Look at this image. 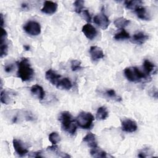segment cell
Listing matches in <instances>:
<instances>
[{
    "label": "cell",
    "instance_id": "obj_2",
    "mask_svg": "<svg viewBox=\"0 0 158 158\" xmlns=\"http://www.w3.org/2000/svg\"><path fill=\"white\" fill-rule=\"evenodd\" d=\"M59 120H60L64 130L70 135H74L77 130L76 122L73 119L71 114L68 111L60 113Z\"/></svg>",
    "mask_w": 158,
    "mask_h": 158
},
{
    "label": "cell",
    "instance_id": "obj_14",
    "mask_svg": "<svg viewBox=\"0 0 158 158\" xmlns=\"http://www.w3.org/2000/svg\"><path fill=\"white\" fill-rule=\"evenodd\" d=\"M149 39V36L143 31H139L135 33L131 41L132 43L137 44H143Z\"/></svg>",
    "mask_w": 158,
    "mask_h": 158
},
{
    "label": "cell",
    "instance_id": "obj_8",
    "mask_svg": "<svg viewBox=\"0 0 158 158\" xmlns=\"http://www.w3.org/2000/svg\"><path fill=\"white\" fill-rule=\"evenodd\" d=\"M138 128L137 123L135 121L127 118L122 121V129L123 131L127 133H133Z\"/></svg>",
    "mask_w": 158,
    "mask_h": 158
},
{
    "label": "cell",
    "instance_id": "obj_32",
    "mask_svg": "<svg viewBox=\"0 0 158 158\" xmlns=\"http://www.w3.org/2000/svg\"><path fill=\"white\" fill-rule=\"evenodd\" d=\"M82 15L83 17L84 18V19L88 22H90L91 20V15L89 12V11L88 10H83L82 11Z\"/></svg>",
    "mask_w": 158,
    "mask_h": 158
},
{
    "label": "cell",
    "instance_id": "obj_10",
    "mask_svg": "<svg viewBox=\"0 0 158 158\" xmlns=\"http://www.w3.org/2000/svg\"><path fill=\"white\" fill-rule=\"evenodd\" d=\"M57 9V4L51 1H46L44 4L43 6L41 8V10L42 12L46 14H54Z\"/></svg>",
    "mask_w": 158,
    "mask_h": 158
},
{
    "label": "cell",
    "instance_id": "obj_21",
    "mask_svg": "<svg viewBox=\"0 0 158 158\" xmlns=\"http://www.w3.org/2000/svg\"><path fill=\"white\" fill-rule=\"evenodd\" d=\"M130 21L127 19H125V17H121L119 18L116 19L114 22V25L117 28H120V29H123L125 27H127L129 23H130Z\"/></svg>",
    "mask_w": 158,
    "mask_h": 158
},
{
    "label": "cell",
    "instance_id": "obj_38",
    "mask_svg": "<svg viewBox=\"0 0 158 158\" xmlns=\"http://www.w3.org/2000/svg\"><path fill=\"white\" fill-rule=\"evenodd\" d=\"M23 48H24V49H25L26 51H28V50L30 49V48L28 45H25V46H23Z\"/></svg>",
    "mask_w": 158,
    "mask_h": 158
},
{
    "label": "cell",
    "instance_id": "obj_4",
    "mask_svg": "<svg viewBox=\"0 0 158 158\" xmlns=\"http://www.w3.org/2000/svg\"><path fill=\"white\" fill-rule=\"evenodd\" d=\"M94 120V116L91 113L81 112L77 117L75 122L80 127L83 129H89L93 125Z\"/></svg>",
    "mask_w": 158,
    "mask_h": 158
},
{
    "label": "cell",
    "instance_id": "obj_37",
    "mask_svg": "<svg viewBox=\"0 0 158 158\" xmlns=\"http://www.w3.org/2000/svg\"><path fill=\"white\" fill-rule=\"evenodd\" d=\"M21 7H22L23 9H28V5H27V4H25V3L22 4Z\"/></svg>",
    "mask_w": 158,
    "mask_h": 158
},
{
    "label": "cell",
    "instance_id": "obj_7",
    "mask_svg": "<svg viewBox=\"0 0 158 158\" xmlns=\"http://www.w3.org/2000/svg\"><path fill=\"white\" fill-rule=\"evenodd\" d=\"M1 30H2V33L1 36V42H0V56L1 57H3L7 54V52H8V44L6 42L7 33L4 29V28H1Z\"/></svg>",
    "mask_w": 158,
    "mask_h": 158
},
{
    "label": "cell",
    "instance_id": "obj_19",
    "mask_svg": "<svg viewBox=\"0 0 158 158\" xmlns=\"http://www.w3.org/2000/svg\"><path fill=\"white\" fill-rule=\"evenodd\" d=\"M59 89L68 90L70 89L72 87V83L71 81L68 78H61L56 86Z\"/></svg>",
    "mask_w": 158,
    "mask_h": 158
},
{
    "label": "cell",
    "instance_id": "obj_33",
    "mask_svg": "<svg viewBox=\"0 0 158 158\" xmlns=\"http://www.w3.org/2000/svg\"><path fill=\"white\" fill-rule=\"evenodd\" d=\"M14 69V65L12 64H7L4 67V70L7 72V73H10L12 72Z\"/></svg>",
    "mask_w": 158,
    "mask_h": 158
},
{
    "label": "cell",
    "instance_id": "obj_16",
    "mask_svg": "<svg viewBox=\"0 0 158 158\" xmlns=\"http://www.w3.org/2000/svg\"><path fill=\"white\" fill-rule=\"evenodd\" d=\"M30 91L40 100H43L45 96V92L43 87L38 85H33L30 88Z\"/></svg>",
    "mask_w": 158,
    "mask_h": 158
},
{
    "label": "cell",
    "instance_id": "obj_23",
    "mask_svg": "<svg viewBox=\"0 0 158 158\" xmlns=\"http://www.w3.org/2000/svg\"><path fill=\"white\" fill-rule=\"evenodd\" d=\"M108 115L109 113L106 107L101 106L97 109L96 118L98 120H105L108 117Z\"/></svg>",
    "mask_w": 158,
    "mask_h": 158
},
{
    "label": "cell",
    "instance_id": "obj_12",
    "mask_svg": "<svg viewBox=\"0 0 158 158\" xmlns=\"http://www.w3.org/2000/svg\"><path fill=\"white\" fill-rule=\"evenodd\" d=\"M81 30L85 36L90 40H92L94 38H95V37L97 35V30L93 25H91L89 23L85 25L82 27Z\"/></svg>",
    "mask_w": 158,
    "mask_h": 158
},
{
    "label": "cell",
    "instance_id": "obj_29",
    "mask_svg": "<svg viewBox=\"0 0 158 158\" xmlns=\"http://www.w3.org/2000/svg\"><path fill=\"white\" fill-rule=\"evenodd\" d=\"M85 1L83 0H77L73 2L75 6V10L77 13L80 14L82 12V10L84 7Z\"/></svg>",
    "mask_w": 158,
    "mask_h": 158
},
{
    "label": "cell",
    "instance_id": "obj_28",
    "mask_svg": "<svg viewBox=\"0 0 158 158\" xmlns=\"http://www.w3.org/2000/svg\"><path fill=\"white\" fill-rule=\"evenodd\" d=\"M9 93L5 90H2L1 91V101L2 103L5 104H8L10 101V98L9 96Z\"/></svg>",
    "mask_w": 158,
    "mask_h": 158
},
{
    "label": "cell",
    "instance_id": "obj_24",
    "mask_svg": "<svg viewBox=\"0 0 158 158\" xmlns=\"http://www.w3.org/2000/svg\"><path fill=\"white\" fill-rule=\"evenodd\" d=\"M125 7L128 9H135L137 7L141 6L143 1L140 0H132V1H124Z\"/></svg>",
    "mask_w": 158,
    "mask_h": 158
},
{
    "label": "cell",
    "instance_id": "obj_11",
    "mask_svg": "<svg viewBox=\"0 0 158 158\" xmlns=\"http://www.w3.org/2000/svg\"><path fill=\"white\" fill-rule=\"evenodd\" d=\"M12 143L15 152L19 156H24L28 152L27 148L24 146V144L20 140L14 139Z\"/></svg>",
    "mask_w": 158,
    "mask_h": 158
},
{
    "label": "cell",
    "instance_id": "obj_13",
    "mask_svg": "<svg viewBox=\"0 0 158 158\" xmlns=\"http://www.w3.org/2000/svg\"><path fill=\"white\" fill-rule=\"evenodd\" d=\"M89 54L92 60L94 61L98 60L104 57L102 49L97 46H92L90 47Z\"/></svg>",
    "mask_w": 158,
    "mask_h": 158
},
{
    "label": "cell",
    "instance_id": "obj_36",
    "mask_svg": "<svg viewBox=\"0 0 158 158\" xmlns=\"http://www.w3.org/2000/svg\"><path fill=\"white\" fill-rule=\"evenodd\" d=\"M0 20H1V28H3V25L4 24V17H3V15L2 14H0Z\"/></svg>",
    "mask_w": 158,
    "mask_h": 158
},
{
    "label": "cell",
    "instance_id": "obj_34",
    "mask_svg": "<svg viewBox=\"0 0 158 158\" xmlns=\"http://www.w3.org/2000/svg\"><path fill=\"white\" fill-rule=\"evenodd\" d=\"M150 94L153 98H157V88H152L151 91L150 92Z\"/></svg>",
    "mask_w": 158,
    "mask_h": 158
},
{
    "label": "cell",
    "instance_id": "obj_27",
    "mask_svg": "<svg viewBox=\"0 0 158 158\" xmlns=\"http://www.w3.org/2000/svg\"><path fill=\"white\" fill-rule=\"evenodd\" d=\"M49 140L53 145H55L60 141V137L57 132H52L49 135Z\"/></svg>",
    "mask_w": 158,
    "mask_h": 158
},
{
    "label": "cell",
    "instance_id": "obj_9",
    "mask_svg": "<svg viewBox=\"0 0 158 158\" xmlns=\"http://www.w3.org/2000/svg\"><path fill=\"white\" fill-rule=\"evenodd\" d=\"M45 78L52 85L57 86L58 83H59V81L61 79V76L59 74H57L52 69H49L46 72Z\"/></svg>",
    "mask_w": 158,
    "mask_h": 158
},
{
    "label": "cell",
    "instance_id": "obj_1",
    "mask_svg": "<svg viewBox=\"0 0 158 158\" xmlns=\"http://www.w3.org/2000/svg\"><path fill=\"white\" fill-rule=\"evenodd\" d=\"M18 66L17 76L22 81L31 80L34 75V70L31 67L29 60L27 58H22L17 62Z\"/></svg>",
    "mask_w": 158,
    "mask_h": 158
},
{
    "label": "cell",
    "instance_id": "obj_25",
    "mask_svg": "<svg viewBox=\"0 0 158 158\" xmlns=\"http://www.w3.org/2000/svg\"><path fill=\"white\" fill-rule=\"evenodd\" d=\"M47 150L48 151H51V152H52L55 153L56 155H57L59 157H70V156L68 155L67 154L64 153L62 151H60L59 150V149L58 148V147L56 144L55 145L52 144V146H48V148H47Z\"/></svg>",
    "mask_w": 158,
    "mask_h": 158
},
{
    "label": "cell",
    "instance_id": "obj_3",
    "mask_svg": "<svg viewBox=\"0 0 158 158\" xmlns=\"http://www.w3.org/2000/svg\"><path fill=\"white\" fill-rule=\"evenodd\" d=\"M123 72L127 79L131 82H140L150 78L149 75L143 72L136 67H127Z\"/></svg>",
    "mask_w": 158,
    "mask_h": 158
},
{
    "label": "cell",
    "instance_id": "obj_6",
    "mask_svg": "<svg viewBox=\"0 0 158 158\" xmlns=\"http://www.w3.org/2000/svg\"><path fill=\"white\" fill-rule=\"evenodd\" d=\"M94 22L102 30L107 29L110 24L108 17L103 13L95 15L94 17Z\"/></svg>",
    "mask_w": 158,
    "mask_h": 158
},
{
    "label": "cell",
    "instance_id": "obj_30",
    "mask_svg": "<svg viewBox=\"0 0 158 158\" xmlns=\"http://www.w3.org/2000/svg\"><path fill=\"white\" fill-rule=\"evenodd\" d=\"M154 153V150L149 148H146L139 151L138 156L139 157H146L149 156V154Z\"/></svg>",
    "mask_w": 158,
    "mask_h": 158
},
{
    "label": "cell",
    "instance_id": "obj_35",
    "mask_svg": "<svg viewBox=\"0 0 158 158\" xmlns=\"http://www.w3.org/2000/svg\"><path fill=\"white\" fill-rule=\"evenodd\" d=\"M33 157H43V156L41 155V152H36L33 153Z\"/></svg>",
    "mask_w": 158,
    "mask_h": 158
},
{
    "label": "cell",
    "instance_id": "obj_17",
    "mask_svg": "<svg viewBox=\"0 0 158 158\" xmlns=\"http://www.w3.org/2000/svg\"><path fill=\"white\" fill-rule=\"evenodd\" d=\"M83 141L86 143L87 145L91 148L98 146V143L96 139V136L92 133H88L83 138Z\"/></svg>",
    "mask_w": 158,
    "mask_h": 158
},
{
    "label": "cell",
    "instance_id": "obj_18",
    "mask_svg": "<svg viewBox=\"0 0 158 158\" xmlns=\"http://www.w3.org/2000/svg\"><path fill=\"white\" fill-rule=\"evenodd\" d=\"M143 68L144 69L145 73L148 75H151V73H155L156 72V67L155 65L148 59L144 60Z\"/></svg>",
    "mask_w": 158,
    "mask_h": 158
},
{
    "label": "cell",
    "instance_id": "obj_31",
    "mask_svg": "<svg viewBox=\"0 0 158 158\" xmlns=\"http://www.w3.org/2000/svg\"><path fill=\"white\" fill-rule=\"evenodd\" d=\"M81 63L78 60L74 59L71 61V69L72 71H77L81 69Z\"/></svg>",
    "mask_w": 158,
    "mask_h": 158
},
{
    "label": "cell",
    "instance_id": "obj_22",
    "mask_svg": "<svg viewBox=\"0 0 158 158\" xmlns=\"http://www.w3.org/2000/svg\"><path fill=\"white\" fill-rule=\"evenodd\" d=\"M104 95L107 98H109L110 99L114 100L117 102H120L122 101V98L119 96H118L115 90L112 89L106 90V91L104 93Z\"/></svg>",
    "mask_w": 158,
    "mask_h": 158
},
{
    "label": "cell",
    "instance_id": "obj_20",
    "mask_svg": "<svg viewBox=\"0 0 158 158\" xmlns=\"http://www.w3.org/2000/svg\"><path fill=\"white\" fill-rule=\"evenodd\" d=\"M90 154L93 157H107V153L102 150L101 148H98V146L93 148L90 150Z\"/></svg>",
    "mask_w": 158,
    "mask_h": 158
},
{
    "label": "cell",
    "instance_id": "obj_26",
    "mask_svg": "<svg viewBox=\"0 0 158 158\" xmlns=\"http://www.w3.org/2000/svg\"><path fill=\"white\" fill-rule=\"evenodd\" d=\"M130 38V34L125 31L124 29H122V30L116 34H115L114 38L116 40H122L125 39H129Z\"/></svg>",
    "mask_w": 158,
    "mask_h": 158
},
{
    "label": "cell",
    "instance_id": "obj_15",
    "mask_svg": "<svg viewBox=\"0 0 158 158\" xmlns=\"http://www.w3.org/2000/svg\"><path fill=\"white\" fill-rule=\"evenodd\" d=\"M135 11L139 19L144 20H149L151 19L150 14L148 13L145 7L139 6L135 9Z\"/></svg>",
    "mask_w": 158,
    "mask_h": 158
},
{
    "label": "cell",
    "instance_id": "obj_5",
    "mask_svg": "<svg viewBox=\"0 0 158 158\" xmlns=\"http://www.w3.org/2000/svg\"><path fill=\"white\" fill-rule=\"evenodd\" d=\"M23 30L26 33L32 36H38L41 33V26L36 21H28L23 26Z\"/></svg>",
    "mask_w": 158,
    "mask_h": 158
}]
</instances>
